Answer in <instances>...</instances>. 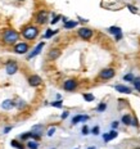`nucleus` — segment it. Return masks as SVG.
Listing matches in <instances>:
<instances>
[{
    "instance_id": "nucleus-27",
    "label": "nucleus",
    "mask_w": 140,
    "mask_h": 149,
    "mask_svg": "<svg viewBox=\"0 0 140 149\" xmlns=\"http://www.w3.org/2000/svg\"><path fill=\"white\" fill-rule=\"evenodd\" d=\"M17 107H18V109H22V108L26 107V103H24V100H22V99H18Z\"/></svg>"
},
{
    "instance_id": "nucleus-15",
    "label": "nucleus",
    "mask_w": 140,
    "mask_h": 149,
    "mask_svg": "<svg viewBox=\"0 0 140 149\" xmlns=\"http://www.w3.org/2000/svg\"><path fill=\"white\" fill-rule=\"evenodd\" d=\"M117 131L116 130H112L111 132H108V134H104L103 135V139H104V141H109L112 140V139H114V138H117Z\"/></svg>"
},
{
    "instance_id": "nucleus-37",
    "label": "nucleus",
    "mask_w": 140,
    "mask_h": 149,
    "mask_svg": "<svg viewBox=\"0 0 140 149\" xmlns=\"http://www.w3.org/2000/svg\"><path fill=\"white\" fill-rule=\"evenodd\" d=\"M131 125H132V126H138V120L134 118V120H132V122H131Z\"/></svg>"
},
{
    "instance_id": "nucleus-31",
    "label": "nucleus",
    "mask_w": 140,
    "mask_h": 149,
    "mask_svg": "<svg viewBox=\"0 0 140 149\" xmlns=\"http://www.w3.org/2000/svg\"><path fill=\"white\" fill-rule=\"evenodd\" d=\"M91 134H94V135H99V126L93 127V130H91Z\"/></svg>"
},
{
    "instance_id": "nucleus-20",
    "label": "nucleus",
    "mask_w": 140,
    "mask_h": 149,
    "mask_svg": "<svg viewBox=\"0 0 140 149\" xmlns=\"http://www.w3.org/2000/svg\"><path fill=\"white\" fill-rule=\"evenodd\" d=\"M122 122L125 123V125H131L132 122V118L130 114H125V116H122Z\"/></svg>"
},
{
    "instance_id": "nucleus-8",
    "label": "nucleus",
    "mask_w": 140,
    "mask_h": 149,
    "mask_svg": "<svg viewBox=\"0 0 140 149\" xmlns=\"http://www.w3.org/2000/svg\"><path fill=\"white\" fill-rule=\"evenodd\" d=\"M63 88L66 91H73V90L77 88L76 80H67V81L63 84Z\"/></svg>"
},
{
    "instance_id": "nucleus-18",
    "label": "nucleus",
    "mask_w": 140,
    "mask_h": 149,
    "mask_svg": "<svg viewBox=\"0 0 140 149\" xmlns=\"http://www.w3.org/2000/svg\"><path fill=\"white\" fill-rule=\"evenodd\" d=\"M27 148H29V149H37V148H39V143H37L36 140L27 141Z\"/></svg>"
},
{
    "instance_id": "nucleus-23",
    "label": "nucleus",
    "mask_w": 140,
    "mask_h": 149,
    "mask_svg": "<svg viewBox=\"0 0 140 149\" xmlns=\"http://www.w3.org/2000/svg\"><path fill=\"white\" fill-rule=\"evenodd\" d=\"M123 80H125V81L132 82L134 80H135V77H134V74H132V73H129V74H125V76H123Z\"/></svg>"
},
{
    "instance_id": "nucleus-5",
    "label": "nucleus",
    "mask_w": 140,
    "mask_h": 149,
    "mask_svg": "<svg viewBox=\"0 0 140 149\" xmlns=\"http://www.w3.org/2000/svg\"><path fill=\"white\" fill-rule=\"evenodd\" d=\"M79 36L84 40H90L93 36V31L90 29H86V27H82V29L79 30Z\"/></svg>"
},
{
    "instance_id": "nucleus-10",
    "label": "nucleus",
    "mask_w": 140,
    "mask_h": 149,
    "mask_svg": "<svg viewBox=\"0 0 140 149\" xmlns=\"http://www.w3.org/2000/svg\"><path fill=\"white\" fill-rule=\"evenodd\" d=\"M29 82L31 86H39L40 84H41V77L37 76V74H32L29 79Z\"/></svg>"
},
{
    "instance_id": "nucleus-40",
    "label": "nucleus",
    "mask_w": 140,
    "mask_h": 149,
    "mask_svg": "<svg viewBox=\"0 0 140 149\" xmlns=\"http://www.w3.org/2000/svg\"><path fill=\"white\" fill-rule=\"evenodd\" d=\"M76 149H79V148H76Z\"/></svg>"
},
{
    "instance_id": "nucleus-25",
    "label": "nucleus",
    "mask_w": 140,
    "mask_h": 149,
    "mask_svg": "<svg viewBox=\"0 0 140 149\" xmlns=\"http://www.w3.org/2000/svg\"><path fill=\"white\" fill-rule=\"evenodd\" d=\"M132 84H134V86H135V89L140 93V79H135L132 81Z\"/></svg>"
},
{
    "instance_id": "nucleus-28",
    "label": "nucleus",
    "mask_w": 140,
    "mask_h": 149,
    "mask_svg": "<svg viewBox=\"0 0 140 149\" xmlns=\"http://www.w3.org/2000/svg\"><path fill=\"white\" fill-rule=\"evenodd\" d=\"M62 103H63L62 100H57V102H53L52 105H53V107H55V108H62V105H63Z\"/></svg>"
},
{
    "instance_id": "nucleus-3",
    "label": "nucleus",
    "mask_w": 140,
    "mask_h": 149,
    "mask_svg": "<svg viewBox=\"0 0 140 149\" xmlns=\"http://www.w3.org/2000/svg\"><path fill=\"white\" fill-rule=\"evenodd\" d=\"M114 73L116 72H114L113 68H105V70H103L100 73H99V77H100L102 80H109L114 76Z\"/></svg>"
},
{
    "instance_id": "nucleus-9",
    "label": "nucleus",
    "mask_w": 140,
    "mask_h": 149,
    "mask_svg": "<svg viewBox=\"0 0 140 149\" xmlns=\"http://www.w3.org/2000/svg\"><path fill=\"white\" fill-rule=\"evenodd\" d=\"M44 46H45V42H44V41H41L40 44H37V46H36L35 49H33L32 52L30 53L29 57H27V58H29V59H31V58H33V57H36V55H39V54H40V52L42 50V48H44Z\"/></svg>"
},
{
    "instance_id": "nucleus-6",
    "label": "nucleus",
    "mask_w": 140,
    "mask_h": 149,
    "mask_svg": "<svg viewBox=\"0 0 140 149\" xmlns=\"http://www.w3.org/2000/svg\"><path fill=\"white\" fill-rule=\"evenodd\" d=\"M48 15H49V13L46 10H40L36 15V22L40 24H44L46 21H48Z\"/></svg>"
},
{
    "instance_id": "nucleus-17",
    "label": "nucleus",
    "mask_w": 140,
    "mask_h": 149,
    "mask_svg": "<svg viewBox=\"0 0 140 149\" xmlns=\"http://www.w3.org/2000/svg\"><path fill=\"white\" fill-rule=\"evenodd\" d=\"M108 32L109 33H113V35H117V33H120V32H122V30L120 29V27H117V26H112L108 29Z\"/></svg>"
},
{
    "instance_id": "nucleus-4",
    "label": "nucleus",
    "mask_w": 140,
    "mask_h": 149,
    "mask_svg": "<svg viewBox=\"0 0 140 149\" xmlns=\"http://www.w3.org/2000/svg\"><path fill=\"white\" fill-rule=\"evenodd\" d=\"M5 71H7L8 74H14L18 71V64L15 61H9L7 63V67H5Z\"/></svg>"
},
{
    "instance_id": "nucleus-19",
    "label": "nucleus",
    "mask_w": 140,
    "mask_h": 149,
    "mask_svg": "<svg viewBox=\"0 0 140 149\" xmlns=\"http://www.w3.org/2000/svg\"><path fill=\"white\" fill-rule=\"evenodd\" d=\"M77 21H67L66 23H64V29H73V27L77 26Z\"/></svg>"
},
{
    "instance_id": "nucleus-41",
    "label": "nucleus",
    "mask_w": 140,
    "mask_h": 149,
    "mask_svg": "<svg viewBox=\"0 0 140 149\" xmlns=\"http://www.w3.org/2000/svg\"><path fill=\"white\" fill-rule=\"evenodd\" d=\"M139 149H140V148H139Z\"/></svg>"
},
{
    "instance_id": "nucleus-11",
    "label": "nucleus",
    "mask_w": 140,
    "mask_h": 149,
    "mask_svg": "<svg viewBox=\"0 0 140 149\" xmlns=\"http://www.w3.org/2000/svg\"><path fill=\"white\" fill-rule=\"evenodd\" d=\"M31 132H32V134H35V135H37V136H41L42 132H44V126H42V125H35V126H32V129H31Z\"/></svg>"
},
{
    "instance_id": "nucleus-13",
    "label": "nucleus",
    "mask_w": 140,
    "mask_h": 149,
    "mask_svg": "<svg viewBox=\"0 0 140 149\" xmlns=\"http://www.w3.org/2000/svg\"><path fill=\"white\" fill-rule=\"evenodd\" d=\"M114 89H116L118 93H122V94H130V93H131V89L127 88L125 85H116Z\"/></svg>"
},
{
    "instance_id": "nucleus-30",
    "label": "nucleus",
    "mask_w": 140,
    "mask_h": 149,
    "mask_svg": "<svg viewBox=\"0 0 140 149\" xmlns=\"http://www.w3.org/2000/svg\"><path fill=\"white\" fill-rule=\"evenodd\" d=\"M61 18H62L61 15H55V17L53 18V21H50V23H52V24H55V23H57L59 19H61Z\"/></svg>"
},
{
    "instance_id": "nucleus-16",
    "label": "nucleus",
    "mask_w": 140,
    "mask_h": 149,
    "mask_svg": "<svg viewBox=\"0 0 140 149\" xmlns=\"http://www.w3.org/2000/svg\"><path fill=\"white\" fill-rule=\"evenodd\" d=\"M59 55H61V50H58V49H53V50H50V53H49V58H50V59H57Z\"/></svg>"
},
{
    "instance_id": "nucleus-36",
    "label": "nucleus",
    "mask_w": 140,
    "mask_h": 149,
    "mask_svg": "<svg viewBox=\"0 0 140 149\" xmlns=\"http://www.w3.org/2000/svg\"><path fill=\"white\" fill-rule=\"evenodd\" d=\"M114 36H116V40H117V41H118V40H121V39H122V32L117 33V35H114Z\"/></svg>"
},
{
    "instance_id": "nucleus-35",
    "label": "nucleus",
    "mask_w": 140,
    "mask_h": 149,
    "mask_svg": "<svg viewBox=\"0 0 140 149\" xmlns=\"http://www.w3.org/2000/svg\"><path fill=\"white\" fill-rule=\"evenodd\" d=\"M117 127H118V122H117V121H114V122H112V129H117Z\"/></svg>"
},
{
    "instance_id": "nucleus-34",
    "label": "nucleus",
    "mask_w": 140,
    "mask_h": 149,
    "mask_svg": "<svg viewBox=\"0 0 140 149\" xmlns=\"http://www.w3.org/2000/svg\"><path fill=\"white\" fill-rule=\"evenodd\" d=\"M68 114H70V112H67V111H66V112H63V113H62V116H61V117H62V120L67 118V117H68Z\"/></svg>"
},
{
    "instance_id": "nucleus-14",
    "label": "nucleus",
    "mask_w": 140,
    "mask_h": 149,
    "mask_svg": "<svg viewBox=\"0 0 140 149\" xmlns=\"http://www.w3.org/2000/svg\"><path fill=\"white\" fill-rule=\"evenodd\" d=\"M88 120H89L88 116L79 114V116H76V117H73V118H72V123H73V125H76V123H79V122H85V121H88Z\"/></svg>"
},
{
    "instance_id": "nucleus-26",
    "label": "nucleus",
    "mask_w": 140,
    "mask_h": 149,
    "mask_svg": "<svg viewBox=\"0 0 140 149\" xmlns=\"http://www.w3.org/2000/svg\"><path fill=\"white\" fill-rule=\"evenodd\" d=\"M96 109H98V112H104L105 109H107V104H105V103H100L98 105V108H96Z\"/></svg>"
},
{
    "instance_id": "nucleus-2",
    "label": "nucleus",
    "mask_w": 140,
    "mask_h": 149,
    "mask_svg": "<svg viewBox=\"0 0 140 149\" xmlns=\"http://www.w3.org/2000/svg\"><path fill=\"white\" fill-rule=\"evenodd\" d=\"M22 35L24 39H27V40H33L39 35V30H37L35 26H29V27H26V29H23Z\"/></svg>"
},
{
    "instance_id": "nucleus-33",
    "label": "nucleus",
    "mask_w": 140,
    "mask_h": 149,
    "mask_svg": "<svg viewBox=\"0 0 140 149\" xmlns=\"http://www.w3.org/2000/svg\"><path fill=\"white\" fill-rule=\"evenodd\" d=\"M54 132H55V127H52V129L48 131V136H53L54 135Z\"/></svg>"
},
{
    "instance_id": "nucleus-24",
    "label": "nucleus",
    "mask_w": 140,
    "mask_h": 149,
    "mask_svg": "<svg viewBox=\"0 0 140 149\" xmlns=\"http://www.w3.org/2000/svg\"><path fill=\"white\" fill-rule=\"evenodd\" d=\"M84 99H85L86 102H93L95 98H94V95L93 94H84Z\"/></svg>"
},
{
    "instance_id": "nucleus-7",
    "label": "nucleus",
    "mask_w": 140,
    "mask_h": 149,
    "mask_svg": "<svg viewBox=\"0 0 140 149\" xmlns=\"http://www.w3.org/2000/svg\"><path fill=\"white\" fill-rule=\"evenodd\" d=\"M14 52L17 54H24V53L29 52V45L26 42H20V44H17L14 46Z\"/></svg>"
},
{
    "instance_id": "nucleus-32",
    "label": "nucleus",
    "mask_w": 140,
    "mask_h": 149,
    "mask_svg": "<svg viewBox=\"0 0 140 149\" xmlns=\"http://www.w3.org/2000/svg\"><path fill=\"white\" fill-rule=\"evenodd\" d=\"M89 132H90V131H89V127H88V126H84V127H82V135H88Z\"/></svg>"
},
{
    "instance_id": "nucleus-39",
    "label": "nucleus",
    "mask_w": 140,
    "mask_h": 149,
    "mask_svg": "<svg viewBox=\"0 0 140 149\" xmlns=\"http://www.w3.org/2000/svg\"><path fill=\"white\" fill-rule=\"evenodd\" d=\"M88 149H96L95 147H90V148H88Z\"/></svg>"
},
{
    "instance_id": "nucleus-1",
    "label": "nucleus",
    "mask_w": 140,
    "mask_h": 149,
    "mask_svg": "<svg viewBox=\"0 0 140 149\" xmlns=\"http://www.w3.org/2000/svg\"><path fill=\"white\" fill-rule=\"evenodd\" d=\"M18 35L17 31L14 30H7L4 33H3V41L8 45H12V44H15V41H18Z\"/></svg>"
},
{
    "instance_id": "nucleus-38",
    "label": "nucleus",
    "mask_w": 140,
    "mask_h": 149,
    "mask_svg": "<svg viewBox=\"0 0 140 149\" xmlns=\"http://www.w3.org/2000/svg\"><path fill=\"white\" fill-rule=\"evenodd\" d=\"M10 130H12V127H5V129H4V132L7 134V132H9Z\"/></svg>"
},
{
    "instance_id": "nucleus-22",
    "label": "nucleus",
    "mask_w": 140,
    "mask_h": 149,
    "mask_svg": "<svg viewBox=\"0 0 140 149\" xmlns=\"http://www.w3.org/2000/svg\"><path fill=\"white\" fill-rule=\"evenodd\" d=\"M57 32H58V30H55V31H53V30H46L44 37H45V39H49V37H52L53 35H55Z\"/></svg>"
},
{
    "instance_id": "nucleus-29",
    "label": "nucleus",
    "mask_w": 140,
    "mask_h": 149,
    "mask_svg": "<svg viewBox=\"0 0 140 149\" xmlns=\"http://www.w3.org/2000/svg\"><path fill=\"white\" fill-rule=\"evenodd\" d=\"M127 8L131 10V13H138V8H136V7H132V5L129 4V5H127Z\"/></svg>"
},
{
    "instance_id": "nucleus-12",
    "label": "nucleus",
    "mask_w": 140,
    "mask_h": 149,
    "mask_svg": "<svg viewBox=\"0 0 140 149\" xmlns=\"http://www.w3.org/2000/svg\"><path fill=\"white\" fill-rule=\"evenodd\" d=\"M14 105L15 104H14L13 100H10V99H7V100H4L1 103V108H3V109H5V111H9V109H12Z\"/></svg>"
},
{
    "instance_id": "nucleus-21",
    "label": "nucleus",
    "mask_w": 140,
    "mask_h": 149,
    "mask_svg": "<svg viewBox=\"0 0 140 149\" xmlns=\"http://www.w3.org/2000/svg\"><path fill=\"white\" fill-rule=\"evenodd\" d=\"M10 145L13 148H17V149H24V145L21 144V143H18L17 140H12L10 141Z\"/></svg>"
}]
</instances>
